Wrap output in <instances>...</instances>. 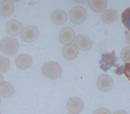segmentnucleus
<instances>
[{
    "label": "nucleus",
    "instance_id": "nucleus-8",
    "mask_svg": "<svg viewBox=\"0 0 130 114\" xmlns=\"http://www.w3.org/2000/svg\"><path fill=\"white\" fill-rule=\"evenodd\" d=\"M74 44L76 45V47L78 50L89 51V50H91L93 42H92V39L90 37L83 35V34H79L74 38Z\"/></svg>",
    "mask_w": 130,
    "mask_h": 114
},
{
    "label": "nucleus",
    "instance_id": "nucleus-19",
    "mask_svg": "<svg viewBox=\"0 0 130 114\" xmlns=\"http://www.w3.org/2000/svg\"><path fill=\"white\" fill-rule=\"evenodd\" d=\"M121 19H122V23L125 26V28H127L130 31V7L126 8L123 11Z\"/></svg>",
    "mask_w": 130,
    "mask_h": 114
},
{
    "label": "nucleus",
    "instance_id": "nucleus-4",
    "mask_svg": "<svg viewBox=\"0 0 130 114\" xmlns=\"http://www.w3.org/2000/svg\"><path fill=\"white\" fill-rule=\"evenodd\" d=\"M21 36L25 42H34L39 36V31L35 26H27L22 29Z\"/></svg>",
    "mask_w": 130,
    "mask_h": 114
},
{
    "label": "nucleus",
    "instance_id": "nucleus-16",
    "mask_svg": "<svg viewBox=\"0 0 130 114\" xmlns=\"http://www.w3.org/2000/svg\"><path fill=\"white\" fill-rule=\"evenodd\" d=\"M88 4H89V7L95 12L103 11L107 6V2L104 1V0H92V1L88 2Z\"/></svg>",
    "mask_w": 130,
    "mask_h": 114
},
{
    "label": "nucleus",
    "instance_id": "nucleus-6",
    "mask_svg": "<svg viewBox=\"0 0 130 114\" xmlns=\"http://www.w3.org/2000/svg\"><path fill=\"white\" fill-rule=\"evenodd\" d=\"M96 85L100 90L102 92H109L112 88L113 85V80L109 75L102 74L100 75L96 80Z\"/></svg>",
    "mask_w": 130,
    "mask_h": 114
},
{
    "label": "nucleus",
    "instance_id": "nucleus-2",
    "mask_svg": "<svg viewBox=\"0 0 130 114\" xmlns=\"http://www.w3.org/2000/svg\"><path fill=\"white\" fill-rule=\"evenodd\" d=\"M0 51L7 56H13L19 51V41L11 36L3 37L0 40Z\"/></svg>",
    "mask_w": 130,
    "mask_h": 114
},
{
    "label": "nucleus",
    "instance_id": "nucleus-25",
    "mask_svg": "<svg viewBox=\"0 0 130 114\" xmlns=\"http://www.w3.org/2000/svg\"><path fill=\"white\" fill-rule=\"evenodd\" d=\"M2 82H3V77L1 74H0V83H2Z\"/></svg>",
    "mask_w": 130,
    "mask_h": 114
},
{
    "label": "nucleus",
    "instance_id": "nucleus-27",
    "mask_svg": "<svg viewBox=\"0 0 130 114\" xmlns=\"http://www.w3.org/2000/svg\"><path fill=\"white\" fill-rule=\"evenodd\" d=\"M67 114H73V113H67Z\"/></svg>",
    "mask_w": 130,
    "mask_h": 114
},
{
    "label": "nucleus",
    "instance_id": "nucleus-11",
    "mask_svg": "<svg viewBox=\"0 0 130 114\" xmlns=\"http://www.w3.org/2000/svg\"><path fill=\"white\" fill-rule=\"evenodd\" d=\"M77 54H78V48L76 47V45L74 43L66 44L62 50V56H63L64 59H66V60L75 59Z\"/></svg>",
    "mask_w": 130,
    "mask_h": 114
},
{
    "label": "nucleus",
    "instance_id": "nucleus-15",
    "mask_svg": "<svg viewBox=\"0 0 130 114\" xmlns=\"http://www.w3.org/2000/svg\"><path fill=\"white\" fill-rule=\"evenodd\" d=\"M14 6L10 1H1L0 2V15L2 17H9L13 13Z\"/></svg>",
    "mask_w": 130,
    "mask_h": 114
},
{
    "label": "nucleus",
    "instance_id": "nucleus-21",
    "mask_svg": "<svg viewBox=\"0 0 130 114\" xmlns=\"http://www.w3.org/2000/svg\"><path fill=\"white\" fill-rule=\"evenodd\" d=\"M122 72L127 77V79L130 81V63L125 64L124 67H122Z\"/></svg>",
    "mask_w": 130,
    "mask_h": 114
},
{
    "label": "nucleus",
    "instance_id": "nucleus-24",
    "mask_svg": "<svg viewBox=\"0 0 130 114\" xmlns=\"http://www.w3.org/2000/svg\"><path fill=\"white\" fill-rule=\"evenodd\" d=\"M112 114H128L125 110H117V111H115Z\"/></svg>",
    "mask_w": 130,
    "mask_h": 114
},
{
    "label": "nucleus",
    "instance_id": "nucleus-26",
    "mask_svg": "<svg viewBox=\"0 0 130 114\" xmlns=\"http://www.w3.org/2000/svg\"><path fill=\"white\" fill-rule=\"evenodd\" d=\"M0 103H1V97H0Z\"/></svg>",
    "mask_w": 130,
    "mask_h": 114
},
{
    "label": "nucleus",
    "instance_id": "nucleus-5",
    "mask_svg": "<svg viewBox=\"0 0 130 114\" xmlns=\"http://www.w3.org/2000/svg\"><path fill=\"white\" fill-rule=\"evenodd\" d=\"M117 57L115 56V53L111 52L109 54H103L102 55V58L100 60V68L104 71L110 69L112 66H116L117 65Z\"/></svg>",
    "mask_w": 130,
    "mask_h": 114
},
{
    "label": "nucleus",
    "instance_id": "nucleus-28",
    "mask_svg": "<svg viewBox=\"0 0 130 114\" xmlns=\"http://www.w3.org/2000/svg\"><path fill=\"white\" fill-rule=\"evenodd\" d=\"M0 114H1V112H0Z\"/></svg>",
    "mask_w": 130,
    "mask_h": 114
},
{
    "label": "nucleus",
    "instance_id": "nucleus-14",
    "mask_svg": "<svg viewBox=\"0 0 130 114\" xmlns=\"http://www.w3.org/2000/svg\"><path fill=\"white\" fill-rule=\"evenodd\" d=\"M118 19V12L115 9H105L101 13V20L105 24H112L115 23Z\"/></svg>",
    "mask_w": 130,
    "mask_h": 114
},
{
    "label": "nucleus",
    "instance_id": "nucleus-7",
    "mask_svg": "<svg viewBox=\"0 0 130 114\" xmlns=\"http://www.w3.org/2000/svg\"><path fill=\"white\" fill-rule=\"evenodd\" d=\"M66 108L70 113H73V114L80 113L84 109V102L80 100L79 98L72 97L70 99H68L67 104H66Z\"/></svg>",
    "mask_w": 130,
    "mask_h": 114
},
{
    "label": "nucleus",
    "instance_id": "nucleus-3",
    "mask_svg": "<svg viewBox=\"0 0 130 114\" xmlns=\"http://www.w3.org/2000/svg\"><path fill=\"white\" fill-rule=\"evenodd\" d=\"M69 19L73 24H83L87 19V11L83 6H74L69 12Z\"/></svg>",
    "mask_w": 130,
    "mask_h": 114
},
{
    "label": "nucleus",
    "instance_id": "nucleus-10",
    "mask_svg": "<svg viewBox=\"0 0 130 114\" xmlns=\"http://www.w3.org/2000/svg\"><path fill=\"white\" fill-rule=\"evenodd\" d=\"M75 38L74 32L70 28H63L59 33V39L63 44H70Z\"/></svg>",
    "mask_w": 130,
    "mask_h": 114
},
{
    "label": "nucleus",
    "instance_id": "nucleus-1",
    "mask_svg": "<svg viewBox=\"0 0 130 114\" xmlns=\"http://www.w3.org/2000/svg\"><path fill=\"white\" fill-rule=\"evenodd\" d=\"M41 73L44 77L54 80V79H58L61 76L62 68L60 66V64H58L57 62L50 61V62H46L42 65Z\"/></svg>",
    "mask_w": 130,
    "mask_h": 114
},
{
    "label": "nucleus",
    "instance_id": "nucleus-23",
    "mask_svg": "<svg viewBox=\"0 0 130 114\" xmlns=\"http://www.w3.org/2000/svg\"><path fill=\"white\" fill-rule=\"evenodd\" d=\"M125 39H126V42L130 44V31H128L126 35H125Z\"/></svg>",
    "mask_w": 130,
    "mask_h": 114
},
{
    "label": "nucleus",
    "instance_id": "nucleus-17",
    "mask_svg": "<svg viewBox=\"0 0 130 114\" xmlns=\"http://www.w3.org/2000/svg\"><path fill=\"white\" fill-rule=\"evenodd\" d=\"M13 93L14 88L10 83L6 82V81H3L2 83H0V97L9 98L13 95Z\"/></svg>",
    "mask_w": 130,
    "mask_h": 114
},
{
    "label": "nucleus",
    "instance_id": "nucleus-22",
    "mask_svg": "<svg viewBox=\"0 0 130 114\" xmlns=\"http://www.w3.org/2000/svg\"><path fill=\"white\" fill-rule=\"evenodd\" d=\"M94 114H111L110 111L107 108H100V109H97Z\"/></svg>",
    "mask_w": 130,
    "mask_h": 114
},
{
    "label": "nucleus",
    "instance_id": "nucleus-20",
    "mask_svg": "<svg viewBox=\"0 0 130 114\" xmlns=\"http://www.w3.org/2000/svg\"><path fill=\"white\" fill-rule=\"evenodd\" d=\"M121 59L125 64L130 63V46H126L121 52Z\"/></svg>",
    "mask_w": 130,
    "mask_h": 114
},
{
    "label": "nucleus",
    "instance_id": "nucleus-13",
    "mask_svg": "<svg viewBox=\"0 0 130 114\" xmlns=\"http://www.w3.org/2000/svg\"><path fill=\"white\" fill-rule=\"evenodd\" d=\"M51 20L56 25H63L64 23H66L67 14L63 9H56L51 14Z\"/></svg>",
    "mask_w": 130,
    "mask_h": 114
},
{
    "label": "nucleus",
    "instance_id": "nucleus-12",
    "mask_svg": "<svg viewBox=\"0 0 130 114\" xmlns=\"http://www.w3.org/2000/svg\"><path fill=\"white\" fill-rule=\"evenodd\" d=\"M5 30L6 32L11 35V36H17L18 34L21 33L22 31V25L19 21L17 20H11L9 21L7 24H6V27H5Z\"/></svg>",
    "mask_w": 130,
    "mask_h": 114
},
{
    "label": "nucleus",
    "instance_id": "nucleus-18",
    "mask_svg": "<svg viewBox=\"0 0 130 114\" xmlns=\"http://www.w3.org/2000/svg\"><path fill=\"white\" fill-rule=\"evenodd\" d=\"M9 68H10V61L5 57L0 56V74L7 72Z\"/></svg>",
    "mask_w": 130,
    "mask_h": 114
},
{
    "label": "nucleus",
    "instance_id": "nucleus-9",
    "mask_svg": "<svg viewBox=\"0 0 130 114\" xmlns=\"http://www.w3.org/2000/svg\"><path fill=\"white\" fill-rule=\"evenodd\" d=\"M32 63H33V60H32L31 56L27 54H21L15 59V66L21 70L29 69L32 66Z\"/></svg>",
    "mask_w": 130,
    "mask_h": 114
}]
</instances>
